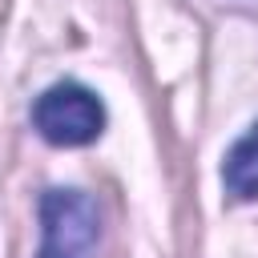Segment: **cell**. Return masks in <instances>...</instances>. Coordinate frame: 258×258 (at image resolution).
<instances>
[{
  "instance_id": "6da1fadb",
  "label": "cell",
  "mask_w": 258,
  "mask_h": 258,
  "mask_svg": "<svg viewBox=\"0 0 258 258\" xmlns=\"http://www.w3.org/2000/svg\"><path fill=\"white\" fill-rule=\"evenodd\" d=\"M97 242H101L97 202L81 189H44L36 258H97Z\"/></svg>"
},
{
  "instance_id": "7a4b0ae2",
  "label": "cell",
  "mask_w": 258,
  "mask_h": 258,
  "mask_svg": "<svg viewBox=\"0 0 258 258\" xmlns=\"http://www.w3.org/2000/svg\"><path fill=\"white\" fill-rule=\"evenodd\" d=\"M32 129L48 141V145H89L101 137L105 129V105L97 101L93 89L77 85V81H60L52 89H44L32 105Z\"/></svg>"
},
{
  "instance_id": "3957f363",
  "label": "cell",
  "mask_w": 258,
  "mask_h": 258,
  "mask_svg": "<svg viewBox=\"0 0 258 258\" xmlns=\"http://www.w3.org/2000/svg\"><path fill=\"white\" fill-rule=\"evenodd\" d=\"M222 185H226V194L238 198V202L258 198V125L246 129V133L230 145V153H226V161H222Z\"/></svg>"
}]
</instances>
